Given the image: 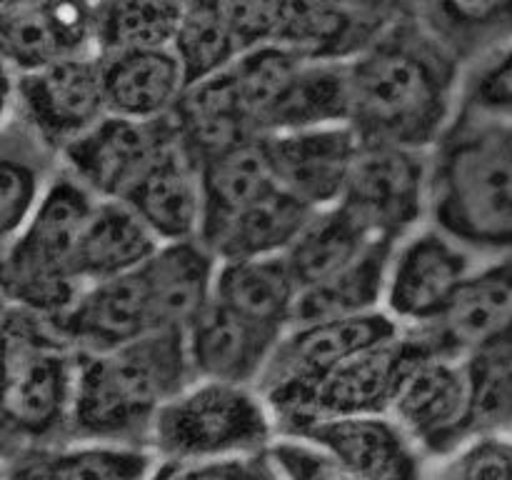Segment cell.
<instances>
[{
  "label": "cell",
  "mask_w": 512,
  "mask_h": 480,
  "mask_svg": "<svg viewBox=\"0 0 512 480\" xmlns=\"http://www.w3.org/2000/svg\"><path fill=\"white\" fill-rule=\"evenodd\" d=\"M348 68L350 125L368 143L433 150L458 115L465 65L423 20H393Z\"/></svg>",
  "instance_id": "1"
},
{
  "label": "cell",
  "mask_w": 512,
  "mask_h": 480,
  "mask_svg": "<svg viewBox=\"0 0 512 480\" xmlns=\"http://www.w3.org/2000/svg\"><path fill=\"white\" fill-rule=\"evenodd\" d=\"M430 223L473 253H512V120L458 110L430 150Z\"/></svg>",
  "instance_id": "2"
},
{
  "label": "cell",
  "mask_w": 512,
  "mask_h": 480,
  "mask_svg": "<svg viewBox=\"0 0 512 480\" xmlns=\"http://www.w3.org/2000/svg\"><path fill=\"white\" fill-rule=\"evenodd\" d=\"M193 378L188 338L178 328L80 350L68 438L148 445L155 415Z\"/></svg>",
  "instance_id": "3"
},
{
  "label": "cell",
  "mask_w": 512,
  "mask_h": 480,
  "mask_svg": "<svg viewBox=\"0 0 512 480\" xmlns=\"http://www.w3.org/2000/svg\"><path fill=\"white\" fill-rule=\"evenodd\" d=\"M3 418L8 448L68 438L80 350L53 318L5 303Z\"/></svg>",
  "instance_id": "4"
},
{
  "label": "cell",
  "mask_w": 512,
  "mask_h": 480,
  "mask_svg": "<svg viewBox=\"0 0 512 480\" xmlns=\"http://www.w3.org/2000/svg\"><path fill=\"white\" fill-rule=\"evenodd\" d=\"M98 200L60 165L33 218L3 243L5 303L53 320L75 303L85 288L78 273L80 243Z\"/></svg>",
  "instance_id": "5"
},
{
  "label": "cell",
  "mask_w": 512,
  "mask_h": 480,
  "mask_svg": "<svg viewBox=\"0 0 512 480\" xmlns=\"http://www.w3.org/2000/svg\"><path fill=\"white\" fill-rule=\"evenodd\" d=\"M278 423L258 385L193 378L155 415L148 448L163 463L268 453Z\"/></svg>",
  "instance_id": "6"
},
{
  "label": "cell",
  "mask_w": 512,
  "mask_h": 480,
  "mask_svg": "<svg viewBox=\"0 0 512 480\" xmlns=\"http://www.w3.org/2000/svg\"><path fill=\"white\" fill-rule=\"evenodd\" d=\"M430 350L418 330H400L395 338L345 360L310 388L268 400L278 435H295L335 415L390 413L410 370Z\"/></svg>",
  "instance_id": "7"
},
{
  "label": "cell",
  "mask_w": 512,
  "mask_h": 480,
  "mask_svg": "<svg viewBox=\"0 0 512 480\" xmlns=\"http://www.w3.org/2000/svg\"><path fill=\"white\" fill-rule=\"evenodd\" d=\"M108 115L98 53L55 60L28 73L5 70L3 120L18 123L60 158Z\"/></svg>",
  "instance_id": "8"
},
{
  "label": "cell",
  "mask_w": 512,
  "mask_h": 480,
  "mask_svg": "<svg viewBox=\"0 0 512 480\" xmlns=\"http://www.w3.org/2000/svg\"><path fill=\"white\" fill-rule=\"evenodd\" d=\"M483 255L425 223L393 245L385 278L383 310L403 330L438 323Z\"/></svg>",
  "instance_id": "9"
},
{
  "label": "cell",
  "mask_w": 512,
  "mask_h": 480,
  "mask_svg": "<svg viewBox=\"0 0 512 480\" xmlns=\"http://www.w3.org/2000/svg\"><path fill=\"white\" fill-rule=\"evenodd\" d=\"M340 205L375 238L398 243L430 223V150L363 140Z\"/></svg>",
  "instance_id": "10"
},
{
  "label": "cell",
  "mask_w": 512,
  "mask_h": 480,
  "mask_svg": "<svg viewBox=\"0 0 512 480\" xmlns=\"http://www.w3.org/2000/svg\"><path fill=\"white\" fill-rule=\"evenodd\" d=\"M178 143L175 113L160 120L108 113L60 153V165L98 198L123 200Z\"/></svg>",
  "instance_id": "11"
},
{
  "label": "cell",
  "mask_w": 512,
  "mask_h": 480,
  "mask_svg": "<svg viewBox=\"0 0 512 480\" xmlns=\"http://www.w3.org/2000/svg\"><path fill=\"white\" fill-rule=\"evenodd\" d=\"M400 330L385 310L290 325L260 378V393L275 400L310 388L345 360L395 338Z\"/></svg>",
  "instance_id": "12"
},
{
  "label": "cell",
  "mask_w": 512,
  "mask_h": 480,
  "mask_svg": "<svg viewBox=\"0 0 512 480\" xmlns=\"http://www.w3.org/2000/svg\"><path fill=\"white\" fill-rule=\"evenodd\" d=\"M468 413V358L435 350L415 363L390 410L428 460L440 458L463 443Z\"/></svg>",
  "instance_id": "13"
},
{
  "label": "cell",
  "mask_w": 512,
  "mask_h": 480,
  "mask_svg": "<svg viewBox=\"0 0 512 480\" xmlns=\"http://www.w3.org/2000/svg\"><path fill=\"white\" fill-rule=\"evenodd\" d=\"M55 323L83 353L115 348L155 330H173L165 328L158 293L145 263L130 273L85 285Z\"/></svg>",
  "instance_id": "14"
},
{
  "label": "cell",
  "mask_w": 512,
  "mask_h": 480,
  "mask_svg": "<svg viewBox=\"0 0 512 480\" xmlns=\"http://www.w3.org/2000/svg\"><path fill=\"white\" fill-rule=\"evenodd\" d=\"M275 183L313 210L343 200L363 138L350 123L263 135Z\"/></svg>",
  "instance_id": "15"
},
{
  "label": "cell",
  "mask_w": 512,
  "mask_h": 480,
  "mask_svg": "<svg viewBox=\"0 0 512 480\" xmlns=\"http://www.w3.org/2000/svg\"><path fill=\"white\" fill-rule=\"evenodd\" d=\"M98 0H3V63L28 73L95 50Z\"/></svg>",
  "instance_id": "16"
},
{
  "label": "cell",
  "mask_w": 512,
  "mask_h": 480,
  "mask_svg": "<svg viewBox=\"0 0 512 480\" xmlns=\"http://www.w3.org/2000/svg\"><path fill=\"white\" fill-rule=\"evenodd\" d=\"M295 435L328 450L360 480H420L423 450L390 413L335 415Z\"/></svg>",
  "instance_id": "17"
},
{
  "label": "cell",
  "mask_w": 512,
  "mask_h": 480,
  "mask_svg": "<svg viewBox=\"0 0 512 480\" xmlns=\"http://www.w3.org/2000/svg\"><path fill=\"white\" fill-rule=\"evenodd\" d=\"M393 20L378 0H280L275 43L310 60H350Z\"/></svg>",
  "instance_id": "18"
},
{
  "label": "cell",
  "mask_w": 512,
  "mask_h": 480,
  "mask_svg": "<svg viewBox=\"0 0 512 480\" xmlns=\"http://www.w3.org/2000/svg\"><path fill=\"white\" fill-rule=\"evenodd\" d=\"M163 460L148 445L55 440L5 453V480H155Z\"/></svg>",
  "instance_id": "19"
},
{
  "label": "cell",
  "mask_w": 512,
  "mask_h": 480,
  "mask_svg": "<svg viewBox=\"0 0 512 480\" xmlns=\"http://www.w3.org/2000/svg\"><path fill=\"white\" fill-rule=\"evenodd\" d=\"M512 328V253L475 265L443 318L418 330L435 353L470 355Z\"/></svg>",
  "instance_id": "20"
},
{
  "label": "cell",
  "mask_w": 512,
  "mask_h": 480,
  "mask_svg": "<svg viewBox=\"0 0 512 480\" xmlns=\"http://www.w3.org/2000/svg\"><path fill=\"white\" fill-rule=\"evenodd\" d=\"M185 338L195 378L258 385L283 333L263 328L213 298L185 328Z\"/></svg>",
  "instance_id": "21"
},
{
  "label": "cell",
  "mask_w": 512,
  "mask_h": 480,
  "mask_svg": "<svg viewBox=\"0 0 512 480\" xmlns=\"http://www.w3.org/2000/svg\"><path fill=\"white\" fill-rule=\"evenodd\" d=\"M123 200L160 243H188L203 235V175L183 143L165 153Z\"/></svg>",
  "instance_id": "22"
},
{
  "label": "cell",
  "mask_w": 512,
  "mask_h": 480,
  "mask_svg": "<svg viewBox=\"0 0 512 480\" xmlns=\"http://www.w3.org/2000/svg\"><path fill=\"white\" fill-rule=\"evenodd\" d=\"M108 113L133 120H160L178 110L188 75L173 48L98 53Z\"/></svg>",
  "instance_id": "23"
},
{
  "label": "cell",
  "mask_w": 512,
  "mask_h": 480,
  "mask_svg": "<svg viewBox=\"0 0 512 480\" xmlns=\"http://www.w3.org/2000/svg\"><path fill=\"white\" fill-rule=\"evenodd\" d=\"M175 123L180 130V143L198 163L240 140L258 138L235 80L233 63L200 83L188 85L175 110Z\"/></svg>",
  "instance_id": "24"
},
{
  "label": "cell",
  "mask_w": 512,
  "mask_h": 480,
  "mask_svg": "<svg viewBox=\"0 0 512 480\" xmlns=\"http://www.w3.org/2000/svg\"><path fill=\"white\" fill-rule=\"evenodd\" d=\"M213 298L243 318L285 335L295 320L300 283L285 253L220 260Z\"/></svg>",
  "instance_id": "25"
},
{
  "label": "cell",
  "mask_w": 512,
  "mask_h": 480,
  "mask_svg": "<svg viewBox=\"0 0 512 480\" xmlns=\"http://www.w3.org/2000/svg\"><path fill=\"white\" fill-rule=\"evenodd\" d=\"M350 113L353 95L348 60L303 58L265 113L260 133L343 125L350 123Z\"/></svg>",
  "instance_id": "26"
},
{
  "label": "cell",
  "mask_w": 512,
  "mask_h": 480,
  "mask_svg": "<svg viewBox=\"0 0 512 480\" xmlns=\"http://www.w3.org/2000/svg\"><path fill=\"white\" fill-rule=\"evenodd\" d=\"M313 213V208L300 203L278 185L223 225L210 230L203 243L218 260L283 255L288 253Z\"/></svg>",
  "instance_id": "27"
},
{
  "label": "cell",
  "mask_w": 512,
  "mask_h": 480,
  "mask_svg": "<svg viewBox=\"0 0 512 480\" xmlns=\"http://www.w3.org/2000/svg\"><path fill=\"white\" fill-rule=\"evenodd\" d=\"M160 245L163 243L155 238L153 230L125 200L100 198L80 243V280L90 285L130 273L140 268Z\"/></svg>",
  "instance_id": "28"
},
{
  "label": "cell",
  "mask_w": 512,
  "mask_h": 480,
  "mask_svg": "<svg viewBox=\"0 0 512 480\" xmlns=\"http://www.w3.org/2000/svg\"><path fill=\"white\" fill-rule=\"evenodd\" d=\"M205 193L203 235L278 188L263 135L240 140L200 163Z\"/></svg>",
  "instance_id": "29"
},
{
  "label": "cell",
  "mask_w": 512,
  "mask_h": 480,
  "mask_svg": "<svg viewBox=\"0 0 512 480\" xmlns=\"http://www.w3.org/2000/svg\"><path fill=\"white\" fill-rule=\"evenodd\" d=\"M3 168H0V225L3 243L13 240L33 218L48 193L60 158L23 125L3 120Z\"/></svg>",
  "instance_id": "30"
},
{
  "label": "cell",
  "mask_w": 512,
  "mask_h": 480,
  "mask_svg": "<svg viewBox=\"0 0 512 480\" xmlns=\"http://www.w3.org/2000/svg\"><path fill=\"white\" fill-rule=\"evenodd\" d=\"M393 245L390 240H375L343 270L300 290L293 325L383 310L385 278H388Z\"/></svg>",
  "instance_id": "31"
},
{
  "label": "cell",
  "mask_w": 512,
  "mask_h": 480,
  "mask_svg": "<svg viewBox=\"0 0 512 480\" xmlns=\"http://www.w3.org/2000/svg\"><path fill=\"white\" fill-rule=\"evenodd\" d=\"M373 233L343 205L315 210L285 258L298 278L300 290L343 270L375 243Z\"/></svg>",
  "instance_id": "32"
},
{
  "label": "cell",
  "mask_w": 512,
  "mask_h": 480,
  "mask_svg": "<svg viewBox=\"0 0 512 480\" xmlns=\"http://www.w3.org/2000/svg\"><path fill=\"white\" fill-rule=\"evenodd\" d=\"M183 13L185 0H98L95 50L170 48Z\"/></svg>",
  "instance_id": "33"
},
{
  "label": "cell",
  "mask_w": 512,
  "mask_h": 480,
  "mask_svg": "<svg viewBox=\"0 0 512 480\" xmlns=\"http://www.w3.org/2000/svg\"><path fill=\"white\" fill-rule=\"evenodd\" d=\"M468 65L512 35V0H435L423 20Z\"/></svg>",
  "instance_id": "34"
},
{
  "label": "cell",
  "mask_w": 512,
  "mask_h": 480,
  "mask_svg": "<svg viewBox=\"0 0 512 480\" xmlns=\"http://www.w3.org/2000/svg\"><path fill=\"white\" fill-rule=\"evenodd\" d=\"M170 48L188 75V85L220 73L243 55L223 5H185Z\"/></svg>",
  "instance_id": "35"
},
{
  "label": "cell",
  "mask_w": 512,
  "mask_h": 480,
  "mask_svg": "<svg viewBox=\"0 0 512 480\" xmlns=\"http://www.w3.org/2000/svg\"><path fill=\"white\" fill-rule=\"evenodd\" d=\"M460 108L512 120V35L465 65Z\"/></svg>",
  "instance_id": "36"
},
{
  "label": "cell",
  "mask_w": 512,
  "mask_h": 480,
  "mask_svg": "<svg viewBox=\"0 0 512 480\" xmlns=\"http://www.w3.org/2000/svg\"><path fill=\"white\" fill-rule=\"evenodd\" d=\"M428 480H512V430L463 440L433 458Z\"/></svg>",
  "instance_id": "37"
},
{
  "label": "cell",
  "mask_w": 512,
  "mask_h": 480,
  "mask_svg": "<svg viewBox=\"0 0 512 480\" xmlns=\"http://www.w3.org/2000/svg\"><path fill=\"white\" fill-rule=\"evenodd\" d=\"M268 458L278 480H360L328 450L300 435H278Z\"/></svg>",
  "instance_id": "38"
},
{
  "label": "cell",
  "mask_w": 512,
  "mask_h": 480,
  "mask_svg": "<svg viewBox=\"0 0 512 480\" xmlns=\"http://www.w3.org/2000/svg\"><path fill=\"white\" fill-rule=\"evenodd\" d=\"M155 480H278V475L268 453H258L185 465L165 463Z\"/></svg>",
  "instance_id": "39"
},
{
  "label": "cell",
  "mask_w": 512,
  "mask_h": 480,
  "mask_svg": "<svg viewBox=\"0 0 512 480\" xmlns=\"http://www.w3.org/2000/svg\"><path fill=\"white\" fill-rule=\"evenodd\" d=\"M378 3L383 5L395 20H425L430 10H433L435 0H378Z\"/></svg>",
  "instance_id": "40"
},
{
  "label": "cell",
  "mask_w": 512,
  "mask_h": 480,
  "mask_svg": "<svg viewBox=\"0 0 512 480\" xmlns=\"http://www.w3.org/2000/svg\"><path fill=\"white\" fill-rule=\"evenodd\" d=\"M228 0H185V5H225Z\"/></svg>",
  "instance_id": "41"
}]
</instances>
